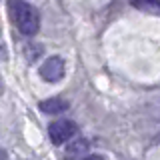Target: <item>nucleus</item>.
<instances>
[{"instance_id":"obj_4","label":"nucleus","mask_w":160,"mask_h":160,"mask_svg":"<svg viewBox=\"0 0 160 160\" xmlns=\"http://www.w3.org/2000/svg\"><path fill=\"white\" fill-rule=\"evenodd\" d=\"M38 108L42 110L44 114H60L68 108V100L66 98H60V96H52V98H46L38 104Z\"/></svg>"},{"instance_id":"obj_6","label":"nucleus","mask_w":160,"mask_h":160,"mask_svg":"<svg viewBox=\"0 0 160 160\" xmlns=\"http://www.w3.org/2000/svg\"><path fill=\"white\" fill-rule=\"evenodd\" d=\"M132 6L144 14L160 16V0H132Z\"/></svg>"},{"instance_id":"obj_1","label":"nucleus","mask_w":160,"mask_h":160,"mask_svg":"<svg viewBox=\"0 0 160 160\" xmlns=\"http://www.w3.org/2000/svg\"><path fill=\"white\" fill-rule=\"evenodd\" d=\"M10 16L12 22L16 24V28L24 36H34L40 30V14L38 10L26 0H10Z\"/></svg>"},{"instance_id":"obj_3","label":"nucleus","mask_w":160,"mask_h":160,"mask_svg":"<svg viewBox=\"0 0 160 160\" xmlns=\"http://www.w3.org/2000/svg\"><path fill=\"white\" fill-rule=\"evenodd\" d=\"M38 74L44 82H52V84L60 82L64 78V74H66V62H64L62 56H50L42 62Z\"/></svg>"},{"instance_id":"obj_9","label":"nucleus","mask_w":160,"mask_h":160,"mask_svg":"<svg viewBox=\"0 0 160 160\" xmlns=\"http://www.w3.org/2000/svg\"><path fill=\"white\" fill-rule=\"evenodd\" d=\"M6 58H8V52H6V48L0 44V60H6Z\"/></svg>"},{"instance_id":"obj_5","label":"nucleus","mask_w":160,"mask_h":160,"mask_svg":"<svg viewBox=\"0 0 160 160\" xmlns=\"http://www.w3.org/2000/svg\"><path fill=\"white\" fill-rule=\"evenodd\" d=\"M88 142L84 138H72L66 142V154L68 156H86Z\"/></svg>"},{"instance_id":"obj_8","label":"nucleus","mask_w":160,"mask_h":160,"mask_svg":"<svg viewBox=\"0 0 160 160\" xmlns=\"http://www.w3.org/2000/svg\"><path fill=\"white\" fill-rule=\"evenodd\" d=\"M82 160H106V158H104L102 154H86Z\"/></svg>"},{"instance_id":"obj_10","label":"nucleus","mask_w":160,"mask_h":160,"mask_svg":"<svg viewBox=\"0 0 160 160\" xmlns=\"http://www.w3.org/2000/svg\"><path fill=\"white\" fill-rule=\"evenodd\" d=\"M0 94H4V80L0 78Z\"/></svg>"},{"instance_id":"obj_7","label":"nucleus","mask_w":160,"mask_h":160,"mask_svg":"<svg viewBox=\"0 0 160 160\" xmlns=\"http://www.w3.org/2000/svg\"><path fill=\"white\" fill-rule=\"evenodd\" d=\"M24 52H26V60H28V62H36V60L44 54V46H42V44L30 42V44H26Z\"/></svg>"},{"instance_id":"obj_2","label":"nucleus","mask_w":160,"mask_h":160,"mask_svg":"<svg viewBox=\"0 0 160 160\" xmlns=\"http://www.w3.org/2000/svg\"><path fill=\"white\" fill-rule=\"evenodd\" d=\"M78 134V126L70 120H56L48 126V138L54 146H62Z\"/></svg>"}]
</instances>
